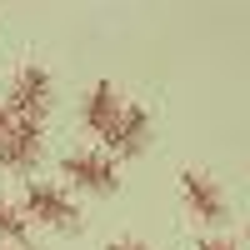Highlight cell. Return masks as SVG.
Masks as SVG:
<instances>
[{
	"label": "cell",
	"instance_id": "obj_1",
	"mask_svg": "<svg viewBox=\"0 0 250 250\" xmlns=\"http://www.w3.org/2000/svg\"><path fill=\"white\" fill-rule=\"evenodd\" d=\"M55 105V80L45 65L25 60L15 75H10V90H5V115L10 120H25V125H40Z\"/></svg>",
	"mask_w": 250,
	"mask_h": 250
},
{
	"label": "cell",
	"instance_id": "obj_2",
	"mask_svg": "<svg viewBox=\"0 0 250 250\" xmlns=\"http://www.w3.org/2000/svg\"><path fill=\"white\" fill-rule=\"evenodd\" d=\"M20 215L50 225V230H75V225H80V205L70 200V190H60V185L30 180L25 195H20Z\"/></svg>",
	"mask_w": 250,
	"mask_h": 250
},
{
	"label": "cell",
	"instance_id": "obj_3",
	"mask_svg": "<svg viewBox=\"0 0 250 250\" xmlns=\"http://www.w3.org/2000/svg\"><path fill=\"white\" fill-rule=\"evenodd\" d=\"M180 200H185V210H190L200 225H225L230 220V205H225V190H220V180L210 170H180Z\"/></svg>",
	"mask_w": 250,
	"mask_h": 250
},
{
	"label": "cell",
	"instance_id": "obj_4",
	"mask_svg": "<svg viewBox=\"0 0 250 250\" xmlns=\"http://www.w3.org/2000/svg\"><path fill=\"white\" fill-rule=\"evenodd\" d=\"M60 175H65L75 190H90V195H110L115 185H120L115 160L100 155V150H70L65 160H60Z\"/></svg>",
	"mask_w": 250,
	"mask_h": 250
},
{
	"label": "cell",
	"instance_id": "obj_5",
	"mask_svg": "<svg viewBox=\"0 0 250 250\" xmlns=\"http://www.w3.org/2000/svg\"><path fill=\"white\" fill-rule=\"evenodd\" d=\"M110 145V155H140L145 145H150V115H145V105H135V100H125L120 115L110 120V130L100 135Z\"/></svg>",
	"mask_w": 250,
	"mask_h": 250
},
{
	"label": "cell",
	"instance_id": "obj_6",
	"mask_svg": "<svg viewBox=\"0 0 250 250\" xmlns=\"http://www.w3.org/2000/svg\"><path fill=\"white\" fill-rule=\"evenodd\" d=\"M40 125H25V120H10L5 140H0V165H5L10 175H30L40 165Z\"/></svg>",
	"mask_w": 250,
	"mask_h": 250
},
{
	"label": "cell",
	"instance_id": "obj_7",
	"mask_svg": "<svg viewBox=\"0 0 250 250\" xmlns=\"http://www.w3.org/2000/svg\"><path fill=\"white\" fill-rule=\"evenodd\" d=\"M120 105H125V100H120V85H115V80H95V85L80 95V120H85V130H90V135H105L110 120L120 115Z\"/></svg>",
	"mask_w": 250,
	"mask_h": 250
},
{
	"label": "cell",
	"instance_id": "obj_8",
	"mask_svg": "<svg viewBox=\"0 0 250 250\" xmlns=\"http://www.w3.org/2000/svg\"><path fill=\"white\" fill-rule=\"evenodd\" d=\"M25 235H30V220L20 215V205L0 200V240H10V245H25Z\"/></svg>",
	"mask_w": 250,
	"mask_h": 250
},
{
	"label": "cell",
	"instance_id": "obj_9",
	"mask_svg": "<svg viewBox=\"0 0 250 250\" xmlns=\"http://www.w3.org/2000/svg\"><path fill=\"white\" fill-rule=\"evenodd\" d=\"M105 250H150V245H145V240H130V235H115Z\"/></svg>",
	"mask_w": 250,
	"mask_h": 250
},
{
	"label": "cell",
	"instance_id": "obj_10",
	"mask_svg": "<svg viewBox=\"0 0 250 250\" xmlns=\"http://www.w3.org/2000/svg\"><path fill=\"white\" fill-rule=\"evenodd\" d=\"M195 250H240V245H235V240H200Z\"/></svg>",
	"mask_w": 250,
	"mask_h": 250
},
{
	"label": "cell",
	"instance_id": "obj_11",
	"mask_svg": "<svg viewBox=\"0 0 250 250\" xmlns=\"http://www.w3.org/2000/svg\"><path fill=\"white\" fill-rule=\"evenodd\" d=\"M5 130H10V115H5V105H0V140H5Z\"/></svg>",
	"mask_w": 250,
	"mask_h": 250
}]
</instances>
